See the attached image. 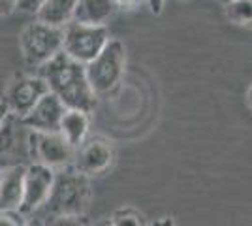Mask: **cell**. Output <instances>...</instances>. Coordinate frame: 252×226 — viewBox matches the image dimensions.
<instances>
[{"label":"cell","instance_id":"obj_1","mask_svg":"<svg viewBox=\"0 0 252 226\" xmlns=\"http://www.w3.org/2000/svg\"><path fill=\"white\" fill-rule=\"evenodd\" d=\"M40 77L49 93L63 102L66 109H79L91 113L96 108V95L89 85L85 65L75 63L63 51L40 68Z\"/></svg>","mask_w":252,"mask_h":226},{"label":"cell","instance_id":"obj_2","mask_svg":"<svg viewBox=\"0 0 252 226\" xmlns=\"http://www.w3.org/2000/svg\"><path fill=\"white\" fill-rule=\"evenodd\" d=\"M91 200V177L77 172L70 164L55 172V181L45 207L53 217H83Z\"/></svg>","mask_w":252,"mask_h":226},{"label":"cell","instance_id":"obj_3","mask_svg":"<svg viewBox=\"0 0 252 226\" xmlns=\"http://www.w3.org/2000/svg\"><path fill=\"white\" fill-rule=\"evenodd\" d=\"M64 31L40 21L29 23L19 34L23 61L29 68H42L53 57L63 51Z\"/></svg>","mask_w":252,"mask_h":226},{"label":"cell","instance_id":"obj_4","mask_svg":"<svg viewBox=\"0 0 252 226\" xmlns=\"http://www.w3.org/2000/svg\"><path fill=\"white\" fill-rule=\"evenodd\" d=\"M125 63L126 51L123 42L109 40L94 61H91L85 66L89 85L94 91L96 97L105 95V93L115 89L117 83L123 77V72H125Z\"/></svg>","mask_w":252,"mask_h":226},{"label":"cell","instance_id":"obj_5","mask_svg":"<svg viewBox=\"0 0 252 226\" xmlns=\"http://www.w3.org/2000/svg\"><path fill=\"white\" fill-rule=\"evenodd\" d=\"M63 31V53L85 66L94 61L105 47V43L111 40L107 27H91L72 21Z\"/></svg>","mask_w":252,"mask_h":226},{"label":"cell","instance_id":"obj_6","mask_svg":"<svg viewBox=\"0 0 252 226\" xmlns=\"http://www.w3.org/2000/svg\"><path fill=\"white\" fill-rule=\"evenodd\" d=\"M31 129L19 117L8 113L0 127V170L10 166H29Z\"/></svg>","mask_w":252,"mask_h":226},{"label":"cell","instance_id":"obj_7","mask_svg":"<svg viewBox=\"0 0 252 226\" xmlns=\"http://www.w3.org/2000/svg\"><path fill=\"white\" fill-rule=\"evenodd\" d=\"M49 93V89L45 85L40 75L25 74V72H17L11 77V81L8 83V89L4 93L2 102L6 104V108L11 115L15 117H27L40 98H43Z\"/></svg>","mask_w":252,"mask_h":226},{"label":"cell","instance_id":"obj_8","mask_svg":"<svg viewBox=\"0 0 252 226\" xmlns=\"http://www.w3.org/2000/svg\"><path fill=\"white\" fill-rule=\"evenodd\" d=\"M74 147L59 132H32L31 130V162L61 170L74 161Z\"/></svg>","mask_w":252,"mask_h":226},{"label":"cell","instance_id":"obj_9","mask_svg":"<svg viewBox=\"0 0 252 226\" xmlns=\"http://www.w3.org/2000/svg\"><path fill=\"white\" fill-rule=\"evenodd\" d=\"M55 181V170L31 162L25 172V191H23V204L19 207L21 215H31L36 209L45 205Z\"/></svg>","mask_w":252,"mask_h":226},{"label":"cell","instance_id":"obj_10","mask_svg":"<svg viewBox=\"0 0 252 226\" xmlns=\"http://www.w3.org/2000/svg\"><path fill=\"white\" fill-rule=\"evenodd\" d=\"M113 157L115 155H113V147L109 141L102 138H91V140H85L74 151L72 166L87 177L102 175L111 168Z\"/></svg>","mask_w":252,"mask_h":226},{"label":"cell","instance_id":"obj_11","mask_svg":"<svg viewBox=\"0 0 252 226\" xmlns=\"http://www.w3.org/2000/svg\"><path fill=\"white\" fill-rule=\"evenodd\" d=\"M64 111L66 108L63 106V102L55 95L47 93L21 121L32 132H59Z\"/></svg>","mask_w":252,"mask_h":226},{"label":"cell","instance_id":"obj_12","mask_svg":"<svg viewBox=\"0 0 252 226\" xmlns=\"http://www.w3.org/2000/svg\"><path fill=\"white\" fill-rule=\"evenodd\" d=\"M27 166H10L0 170V211H19L25 191Z\"/></svg>","mask_w":252,"mask_h":226},{"label":"cell","instance_id":"obj_13","mask_svg":"<svg viewBox=\"0 0 252 226\" xmlns=\"http://www.w3.org/2000/svg\"><path fill=\"white\" fill-rule=\"evenodd\" d=\"M115 8V0H77L72 21L91 27H105Z\"/></svg>","mask_w":252,"mask_h":226},{"label":"cell","instance_id":"obj_14","mask_svg":"<svg viewBox=\"0 0 252 226\" xmlns=\"http://www.w3.org/2000/svg\"><path fill=\"white\" fill-rule=\"evenodd\" d=\"M75 4L77 0H43L36 11V21L55 29H64L74 19Z\"/></svg>","mask_w":252,"mask_h":226},{"label":"cell","instance_id":"obj_15","mask_svg":"<svg viewBox=\"0 0 252 226\" xmlns=\"http://www.w3.org/2000/svg\"><path fill=\"white\" fill-rule=\"evenodd\" d=\"M87 132H89V113L79 109H66L61 119L59 134L74 149H77L87 140Z\"/></svg>","mask_w":252,"mask_h":226},{"label":"cell","instance_id":"obj_16","mask_svg":"<svg viewBox=\"0 0 252 226\" xmlns=\"http://www.w3.org/2000/svg\"><path fill=\"white\" fill-rule=\"evenodd\" d=\"M226 17L237 27H252V0H231L226 4Z\"/></svg>","mask_w":252,"mask_h":226},{"label":"cell","instance_id":"obj_17","mask_svg":"<svg viewBox=\"0 0 252 226\" xmlns=\"http://www.w3.org/2000/svg\"><path fill=\"white\" fill-rule=\"evenodd\" d=\"M109 221H111L113 226H145L143 217L139 215L136 209H132V207L117 209Z\"/></svg>","mask_w":252,"mask_h":226},{"label":"cell","instance_id":"obj_18","mask_svg":"<svg viewBox=\"0 0 252 226\" xmlns=\"http://www.w3.org/2000/svg\"><path fill=\"white\" fill-rule=\"evenodd\" d=\"M27 219L19 211H0V226H25Z\"/></svg>","mask_w":252,"mask_h":226},{"label":"cell","instance_id":"obj_19","mask_svg":"<svg viewBox=\"0 0 252 226\" xmlns=\"http://www.w3.org/2000/svg\"><path fill=\"white\" fill-rule=\"evenodd\" d=\"M51 226H89L83 217H55Z\"/></svg>","mask_w":252,"mask_h":226},{"label":"cell","instance_id":"obj_20","mask_svg":"<svg viewBox=\"0 0 252 226\" xmlns=\"http://www.w3.org/2000/svg\"><path fill=\"white\" fill-rule=\"evenodd\" d=\"M43 0H17V10L29 11V13H36L38 8L42 6Z\"/></svg>","mask_w":252,"mask_h":226},{"label":"cell","instance_id":"obj_21","mask_svg":"<svg viewBox=\"0 0 252 226\" xmlns=\"http://www.w3.org/2000/svg\"><path fill=\"white\" fill-rule=\"evenodd\" d=\"M17 10V0H0V17H10Z\"/></svg>","mask_w":252,"mask_h":226},{"label":"cell","instance_id":"obj_22","mask_svg":"<svg viewBox=\"0 0 252 226\" xmlns=\"http://www.w3.org/2000/svg\"><path fill=\"white\" fill-rule=\"evenodd\" d=\"M149 6V10L153 11L155 15H160L162 10H164V4H166V0H145Z\"/></svg>","mask_w":252,"mask_h":226},{"label":"cell","instance_id":"obj_23","mask_svg":"<svg viewBox=\"0 0 252 226\" xmlns=\"http://www.w3.org/2000/svg\"><path fill=\"white\" fill-rule=\"evenodd\" d=\"M139 4V0H115V6H121V8H126V10H132Z\"/></svg>","mask_w":252,"mask_h":226},{"label":"cell","instance_id":"obj_24","mask_svg":"<svg viewBox=\"0 0 252 226\" xmlns=\"http://www.w3.org/2000/svg\"><path fill=\"white\" fill-rule=\"evenodd\" d=\"M8 113H10V111H8V108H6V104L0 100V127H2V123H4V119H6Z\"/></svg>","mask_w":252,"mask_h":226},{"label":"cell","instance_id":"obj_25","mask_svg":"<svg viewBox=\"0 0 252 226\" xmlns=\"http://www.w3.org/2000/svg\"><path fill=\"white\" fill-rule=\"evenodd\" d=\"M153 226H173V221H171V219H168V217H164V219L157 221Z\"/></svg>","mask_w":252,"mask_h":226},{"label":"cell","instance_id":"obj_26","mask_svg":"<svg viewBox=\"0 0 252 226\" xmlns=\"http://www.w3.org/2000/svg\"><path fill=\"white\" fill-rule=\"evenodd\" d=\"M25 226H45L42 223V221H40V219H29V221H27V225Z\"/></svg>","mask_w":252,"mask_h":226},{"label":"cell","instance_id":"obj_27","mask_svg":"<svg viewBox=\"0 0 252 226\" xmlns=\"http://www.w3.org/2000/svg\"><path fill=\"white\" fill-rule=\"evenodd\" d=\"M247 104H249L252 109V85L249 87V91H247Z\"/></svg>","mask_w":252,"mask_h":226},{"label":"cell","instance_id":"obj_28","mask_svg":"<svg viewBox=\"0 0 252 226\" xmlns=\"http://www.w3.org/2000/svg\"><path fill=\"white\" fill-rule=\"evenodd\" d=\"M96 226H113V225H111V221H102V223H98Z\"/></svg>","mask_w":252,"mask_h":226},{"label":"cell","instance_id":"obj_29","mask_svg":"<svg viewBox=\"0 0 252 226\" xmlns=\"http://www.w3.org/2000/svg\"><path fill=\"white\" fill-rule=\"evenodd\" d=\"M222 2H226V4H228V2H231V0H222Z\"/></svg>","mask_w":252,"mask_h":226}]
</instances>
